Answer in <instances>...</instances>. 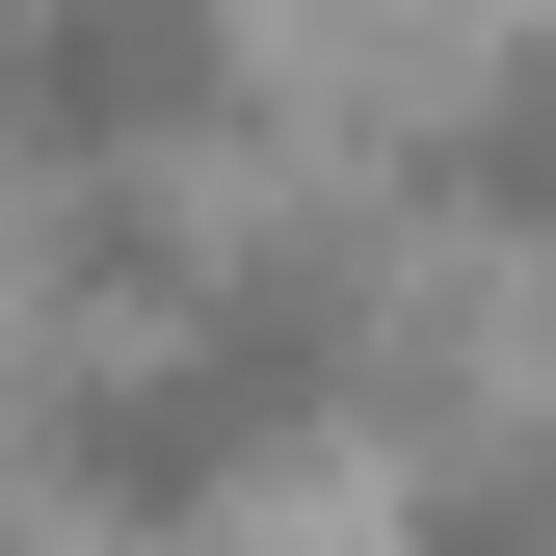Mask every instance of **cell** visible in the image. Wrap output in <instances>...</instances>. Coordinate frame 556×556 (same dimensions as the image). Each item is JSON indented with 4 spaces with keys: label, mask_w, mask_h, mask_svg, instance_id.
Masks as SVG:
<instances>
[{
    "label": "cell",
    "mask_w": 556,
    "mask_h": 556,
    "mask_svg": "<svg viewBox=\"0 0 556 556\" xmlns=\"http://www.w3.org/2000/svg\"><path fill=\"white\" fill-rule=\"evenodd\" d=\"M344 425V265H132V292L53 344V397H27V451H53V504H106V530H213L265 504Z\"/></svg>",
    "instance_id": "obj_1"
},
{
    "label": "cell",
    "mask_w": 556,
    "mask_h": 556,
    "mask_svg": "<svg viewBox=\"0 0 556 556\" xmlns=\"http://www.w3.org/2000/svg\"><path fill=\"white\" fill-rule=\"evenodd\" d=\"M213 80H239V0H0V160H53V186L213 132Z\"/></svg>",
    "instance_id": "obj_2"
},
{
    "label": "cell",
    "mask_w": 556,
    "mask_h": 556,
    "mask_svg": "<svg viewBox=\"0 0 556 556\" xmlns=\"http://www.w3.org/2000/svg\"><path fill=\"white\" fill-rule=\"evenodd\" d=\"M451 556H477V530H451Z\"/></svg>",
    "instance_id": "obj_3"
}]
</instances>
